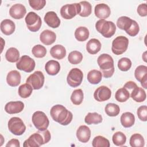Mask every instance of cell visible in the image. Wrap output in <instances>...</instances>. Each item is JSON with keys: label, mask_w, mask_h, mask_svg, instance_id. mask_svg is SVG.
I'll use <instances>...</instances> for the list:
<instances>
[{"label": "cell", "mask_w": 147, "mask_h": 147, "mask_svg": "<svg viewBox=\"0 0 147 147\" xmlns=\"http://www.w3.org/2000/svg\"><path fill=\"white\" fill-rule=\"evenodd\" d=\"M80 11V5L79 3L67 4L63 6L60 9L61 17L65 20H70L74 18Z\"/></svg>", "instance_id": "obj_9"}, {"label": "cell", "mask_w": 147, "mask_h": 147, "mask_svg": "<svg viewBox=\"0 0 147 147\" xmlns=\"http://www.w3.org/2000/svg\"><path fill=\"white\" fill-rule=\"evenodd\" d=\"M9 131L14 135L21 136L26 130V126L22 120L16 117L11 118L7 123Z\"/></svg>", "instance_id": "obj_7"}, {"label": "cell", "mask_w": 147, "mask_h": 147, "mask_svg": "<svg viewBox=\"0 0 147 147\" xmlns=\"http://www.w3.org/2000/svg\"><path fill=\"white\" fill-rule=\"evenodd\" d=\"M131 97L137 102H142L146 99V95L144 89L137 86L131 91Z\"/></svg>", "instance_id": "obj_27"}, {"label": "cell", "mask_w": 147, "mask_h": 147, "mask_svg": "<svg viewBox=\"0 0 147 147\" xmlns=\"http://www.w3.org/2000/svg\"><path fill=\"white\" fill-rule=\"evenodd\" d=\"M5 58L7 61L10 63L16 62L20 59V52L16 48L11 47L7 50L5 53Z\"/></svg>", "instance_id": "obj_31"}, {"label": "cell", "mask_w": 147, "mask_h": 147, "mask_svg": "<svg viewBox=\"0 0 147 147\" xmlns=\"http://www.w3.org/2000/svg\"><path fill=\"white\" fill-rule=\"evenodd\" d=\"M92 145L93 147H109L110 142L105 137L98 136L93 139Z\"/></svg>", "instance_id": "obj_39"}, {"label": "cell", "mask_w": 147, "mask_h": 147, "mask_svg": "<svg viewBox=\"0 0 147 147\" xmlns=\"http://www.w3.org/2000/svg\"><path fill=\"white\" fill-rule=\"evenodd\" d=\"M24 108V104L21 101H11L7 103L5 106V111L9 114H17Z\"/></svg>", "instance_id": "obj_17"}, {"label": "cell", "mask_w": 147, "mask_h": 147, "mask_svg": "<svg viewBox=\"0 0 147 147\" xmlns=\"http://www.w3.org/2000/svg\"><path fill=\"white\" fill-rule=\"evenodd\" d=\"M28 29L33 32L38 31L41 26L42 21L40 17L35 12H29L25 18Z\"/></svg>", "instance_id": "obj_8"}, {"label": "cell", "mask_w": 147, "mask_h": 147, "mask_svg": "<svg viewBox=\"0 0 147 147\" xmlns=\"http://www.w3.org/2000/svg\"><path fill=\"white\" fill-rule=\"evenodd\" d=\"M137 114L138 118L142 121L147 120V106L145 105L139 107L137 111Z\"/></svg>", "instance_id": "obj_45"}, {"label": "cell", "mask_w": 147, "mask_h": 147, "mask_svg": "<svg viewBox=\"0 0 147 147\" xmlns=\"http://www.w3.org/2000/svg\"><path fill=\"white\" fill-rule=\"evenodd\" d=\"M16 25L14 22L9 19H5L1 23V30L5 35H10L14 33Z\"/></svg>", "instance_id": "obj_22"}, {"label": "cell", "mask_w": 147, "mask_h": 147, "mask_svg": "<svg viewBox=\"0 0 147 147\" xmlns=\"http://www.w3.org/2000/svg\"><path fill=\"white\" fill-rule=\"evenodd\" d=\"M34 126L38 130H46L49 124V121L46 114L41 111H37L33 113L32 118Z\"/></svg>", "instance_id": "obj_5"}, {"label": "cell", "mask_w": 147, "mask_h": 147, "mask_svg": "<svg viewBox=\"0 0 147 147\" xmlns=\"http://www.w3.org/2000/svg\"><path fill=\"white\" fill-rule=\"evenodd\" d=\"M146 52H145L144 53V54H143V55H142V56H145L144 57H142V58H143V59H144V60L146 62V57H145V56H146V55H145V54H146Z\"/></svg>", "instance_id": "obj_50"}, {"label": "cell", "mask_w": 147, "mask_h": 147, "mask_svg": "<svg viewBox=\"0 0 147 147\" xmlns=\"http://www.w3.org/2000/svg\"><path fill=\"white\" fill-rule=\"evenodd\" d=\"M29 3L30 7L36 10H40L42 9L46 4V1L45 0H29Z\"/></svg>", "instance_id": "obj_44"}, {"label": "cell", "mask_w": 147, "mask_h": 147, "mask_svg": "<svg viewBox=\"0 0 147 147\" xmlns=\"http://www.w3.org/2000/svg\"><path fill=\"white\" fill-rule=\"evenodd\" d=\"M94 13L96 17L100 20H105L110 16L111 10L107 5L105 3H99L95 6Z\"/></svg>", "instance_id": "obj_16"}, {"label": "cell", "mask_w": 147, "mask_h": 147, "mask_svg": "<svg viewBox=\"0 0 147 147\" xmlns=\"http://www.w3.org/2000/svg\"><path fill=\"white\" fill-rule=\"evenodd\" d=\"M121 123L124 127H130L132 126L135 122V117L130 112H125L121 115Z\"/></svg>", "instance_id": "obj_26"}, {"label": "cell", "mask_w": 147, "mask_h": 147, "mask_svg": "<svg viewBox=\"0 0 147 147\" xmlns=\"http://www.w3.org/2000/svg\"><path fill=\"white\" fill-rule=\"evenodd\" d=\"M32 53L34 57L37 58H42L46 55L47 49L45 47L40 44H38L34 45L32 49Z\"/></svg>", "instance_id": "obj_42"}, {"label": "cell", "mask_w": 147, "mask_h": 147, "mask_svg": "<svg viewBox=\"0 0 147 147\" xmlns=\"http://www.w3.org/2000/svg\"><path fill=\"white\" fill-rule=\"evenodd\" d=\"M90 32L88 29L84 26H80L75 31V38L79 41H84L89 37Z\"/></svg>", "instance_id": "obj_29"}, {"label": "cell", "mask_w": 147, "mask_h": 147, "mask_svg": "<svg viewBox=\"0 0 147 147\" xmlns=\"http://www.w3.org/2000/svg\"><path fill=\"white\" fill-rule=\"evenodd\" d=\"M56 39V35L55 32L50 30H44L40 35V40L42 43L46 45L52 44Z\"/></svg>", "instance_id": "obj_20"}, {"label": "cell", "mask_w": 147, "mask_h": 147, "mask_svg": "<svg viewBox=\"0 0 147 147\" xmlns=\"http://www.w3.org/2000/svg\"><path fill=\"white\" fill-rule=\"evenodd\" d=\"M137 13L141 17L147 16V6L146 3H141L137 7Z\"/></svg>", "instance_id": "obj_47"}, {"label": "cell", "mask_w": 147, "mask_h": 147, "mask_svg": "<svg viewBox=\"0 0 147 147\" xmlns=\"http://www.w3.org/2000/svg\"><path fill=\"white\" fill-rule=\"evenodd\" d=\"M26 13L25 7L21 3L13 5L9 10L10 16L16 20L22 18Z\"/></svg>", "instance_id": "obj_15"}, {"label": "cell", "mask_w": 147, "mask_h": 147, "mask_svg": "<svg viewBox=\"0 0 147 147\" xmlns=\"http://www.w3.org/2000/svg\"><path fill=\"white\" fill-rule=\"evenodd\" d=\"M20 73L17 70H12L10 71L6 77V82L8 85L11 87H16L21 82Z\"/></svg>", "instance_id": "obj_21"}, {"label": "cell", "mask_w": 147, "mask_h": 147, "mask_svg": "<svg viewBox=\"0 0 147 147\" xmlns=\"http://www.w3.org/2000/svg\"><path fill=\"white\" fill-rule=\"evenodd\" d=\"M139 31H140V28L138 23L136 21L133 20L131 27L126 32V33L131 37H134V36H136L138 33Z\"/></svg>", "instance_id": "obj_46"}, {"label": "cell", "mask_w": 147, "mask_h": 147, "mask_svg": "<svg viewBox=\"0 0 147 147\" xmlns=\"http://www.w3.org/2000/svg\"><path fill=\"white\" fill-rule=\"evenodd\" d=\"M129 40L127 37L119 36L117 37L112 42L111 51L116 55H120L123 53L127 49Z\"/></svg>", "instance_id": "obj_6"}, {"label": "cell", "mask_w": 147, "mask_h": 147, "mask_svg": "<svg viewBox=\"0 0 147 147\" xmlns=\"http://www.w3.org/2000/svg\"><path fill=\"white\" fill-rule=\"evenodd\" d=\"M50 114L52 119L61 125H67L72 121V113L61 105L53 106L51 110Z\"/></svg>", "instance_id": "obj_1"}, {"label": "cell", "mask_w": 147, "mask_h": 147, "mask_svg": "<svg viewBox=\"0 0 147 147\" xmlns=\"http://www.w3.org/2000/svg\"><path fill=\"white\" fill-rule=\"evenodd\" d=\"M83 78V74L82 71L78 68H74L70 70L67 77V83L72 87H76L80 85Z\"/></svg>", "instance_id": "obj_11"}, {"label": "cell", "mask_w": 147, "mask_h": 147, "mask_svg": "<svg viewBox=\"0 0 147 147\" xmlns=\"http://www.w3.org/2000/svg\"><path fill=\"white\" fill-rule=\"evenodd\" d=\"M51 138V136L49 131L47 129L37 132L32 134L24 144V147H39L42 145L48 143Z\"/></svg>", "instance_id": "obj_2"}, {"label": "cell", "mask_w": 147, "mask_h": 147, "mask_svg": "<svg viewBox=\"0 0 147 147\" xmlns=\"http://www.w3.org/2000/svg\"><path fill=\"white\" fill-rule=\"evenodd\" d=\"M34 60L28 55L22 56L16 63L17 68L26 72H31L35 68Z\"/></svg>", "instance_id": "obj_12"}, {"label": "cell", "mask_w": 147, "mask_h": 147, "mask_svg": "<svg viewBox=\"0 0 147 147\" xmlns=\"http://www.w3.org/2000/svg\"><path fill=\"white\" fill-rule=\"evenodd\" d=\"M131 67V61L127 57H122L118 62V67L122 71H127Z\"/></svg>", "instance_id": "obj_43"}, {"label": "cell", "mask_w": 147, "mask_h": 147, "mask_svg": "<svg viewBox=\"0 0 147 147\" xmlns=\"http://www.w3.org/2000/svg\"><path fill=\"white\" fill-rule=\"evenodd\" d=\"M102 117L97 113H88L85 117L84 122L87 125L98 124L102 122Z\"/></svg>", "instance_id": "obj_32"}, {"label": "cell", "mask_w": 147, "mask_h": 147, "mask_svg": "<svg viewBox=\"0 0 147 147\" xmlns=\"http://www.w3.org/2000/svg\"><path fill=\"white\" fill-rule=\"evenodd\" d=\"M136 87H137V85L136 84V83L135 82H134L133 81H129V82H126L123 86V87L125 88L126 89H127L129 91V92L130 90L132 91Z\"/></svg>", "instance_id": "obj_49"}, {"label": "cell", "mask_w": 147, "mask_h": 147, "mask_svg": "<svg viewBox=\"0 0 147 147\" xmlns=\"http://www.w3.org/2000/svg\"><path fill=\"white\" fill-rule=\"evenodd\" d=\"M134 76L144 88H147V67L144 65L138 66L135 69Z\"/></svg>", "instance_id": "obj_14"}, {"label": "cell", "mask_w": 147, "mask_h": 147, "mask_svg": "<svg viewBox=\"0 0 147 147\" xmlns=\"http://www.w3.org/2000/svg\"><path fill=\"white\" fill-rule=\"evenodd\" d=\"M102 78V74L100 71L96 69H92L88 72L87 74V80L91 84H97L101 80Z\"/></svg>", "instance_id": "obj_30"}, {"label": "cell", "mask_w": 147, "mask_h": 147, "mask_svg": "<svg viewBox=\"0 0 147 147\" xmlns=\"http://www.w3.org/2000/svg\"><path fill=\"white\" fill-rule=\"evenodd\" d=\"M45 78L43 73L40 71H36L29 76L26 83L29 84L34 90H39L42 87Z\"/></svg>", "instance_id": "obj_10"}, {"label": "cell", "mask_w": 147, "mask_h": 147, "mask_svg": "<svg viewBox=\"0 0 147 147\" xmlns=\"http://www.w3.org/2000/svg\"><path fill=\"white\" fill-rule=\"evenodd\" d=\"M68 60L71 64H78L83 60V55L78 51H72L68 55Z\"/></svg>", "instance_id": "obj_40"}, {"label": "cell", "mask_w": 147, "mask_h": 147, "mask_svg": "<svg viewBox=\"0 0 147 147\" xmlns=\"http://www.w3.org/2000/svg\"><path fill=\"white\" fill-rule=\"evenodd\" d=\"M33 91L32 87L28 83L21 85L18 88V94L22 98H26L30 96Z\"/></svg>", "instance_id": "obj_37"}, {"label": "cell", "mask_w": 147, "mask_h": 147, "mask_svg": "<svg viewBox=\"0 0 147 147\" xmlns=\"http://www.w3.org/2000/svg\"><path fill=\"white\" fill-rule=\"evenodd\" d=\"M112 140L114 144L116 146H122L126 142V137L122 132L117 131L113 134Z\"/></svg>", "instance_id": "obj_41"}, {"label": "cell", "mask_w": 147, "mask_h": 147, "mask_svg": "<svg viewBox=\"0 0 147 147\" xmlns=\"http://www.w3.org/2000/svg\"><path fill=\"white\" fill-rule=\"evenodd\" d=\"M80 5V11L79 15L83 17L89 16L91 14L92 6L87 1H81L79 2Z\"/></svg>", "instance_id": "obj_36"}, {"label": "cell", "mask_w": 147, "mask_h": 147, "mask_svg": "<svg viewBox=\"0 0 147 147\" xmlns=\"http://www.w3.org/2000/svg\"><path fill=\"white\" fill-rule=\"evenodd\" d=\"M105 111L106 114L110 117H115L118 115L120 112V108L117 104L110 103L106 105Z\"/></svg>", "instance_id": "obj_35"}, {"label": "cell", "mask_w": 147, "mask_h": 147, "mask_svg": "<svg viewBox=\"0 0 147 147\" xmlns=\"http://www.w3.org/2000/svg\"><path fill=\"white\" fill-rule=\"evenodd\" d=\"M101 46V43L98 39L91 38L86 44V49L89 53L95 55L100 51Z\"/></svg>", "instance_id": "obj_25"}, {"label": "cell", "mask_w": 147, "mask_h": 147, "mask_svg": "<svg viewBox=\"0 0 147 147\" xmlns=\"http://www.w3.org/2000/svg\"><path fill=\"white\" fill-rule=\"evenodd\" d=\"M133 21V20L127 16H122L117 20V25L119 29L124 30L126 32L131 27Z\"/></svg>", "instance_id": "obj_28"}, {"label": "cell", "mask_w": 147, "mask_h": 147, "mask_svg": "<svg viewBox=\"0 0 147 147\" xmlns=\"http://www.w3.org/2000/svg\"><path fill=\"white\" fill-rule=\"evenodd\" d=\"M50 54L53 58L61 60L65 56L66 50L64 46L57 44L53 46L51 48Z\"/></svg>", "instance_id": "obj_24"}, {"label": "cell", "mask_w": 147, "mask_h": 147, "mask_svg": "<svg viewBox=\"0 0 147 147\" xmlns=\"http://www.w3.org/2000/svg\"><path fill=\"white\" fill-rule=\"evenodd\" d=\"M111 95V91L109 88L105 86L98 87L94 93V99L98 102H104L109 99Z\"/></svg>", "instance_id": "obj_13"}, {"label": "cell", "mask_w": 147, "mask_h": 147, "mask_svg": "<svg viewBox=\"0 0 147 147\" xmlns=\"http://www.w3.org/2000/svg\"><path fill=\"white\" fill-rule=\"evenodd\" d=\"M129 143L132 147H142L144 146L145 141L141 134L135 133L131 136Z\"/></svg>", "instance_id": "obj_33"}, {"label": "cell", "mask_w": 147, "mask_h": 147, "mask_svg": "<svg viewBox=\"0 0 147 147\" xmlns=\"http://www.w3.org/2000/svg\"><path fill=\"white\" fill-rule=\"evenodd\" d=\"M44 19L45 23L51 28H56L60 26V20L55 11H50L47 12Z\"/></svg>", "instance_id": "obj_18"}, {"label": "cell", "mask_w": 147, "mask_h": 147, "mask_svg": "<svg viewBox=\"0 0 147 147\" xmlns=\"http://www.w3.org/2000/svg\"><path fill=\"white\" fill-rule=\"evenodd\" d=\"M83 100V92L82 89H76L74 90L71 96V100L74 105H79Z\"/></svg>", "instance_id": "obj_38"}, {"label": "cell", "mask_w": 147, "mask_h": 147, "mask_svg": "<svg viewBox=\"0 0 147 147\" xmlns=\"http://www.w3.org/2000/svg\"><path fill=\"white\" fill-rule=\"evenodd\" d=\"M95 28L99 33L106 38L112 37L116 31V26L114 23L105 20H98L95 24Z\"/></svg>", "instance_id": "obj_4"}, {"label": "cell", "mask_w": 147, "mask_h": 147, "mask_svg": "<svg viewBox=\"0 0 147 147\" xmlns=\"http://www.w3.org/2000/svg\"><path fill=\"white\" fill-rule=\"evenodd\" d=\"M76 137L78 140L83 143L87 142L91 137V130L86 125H81L76 130Z\"/></svg>", "instance_id": "obj_19"}, {"label": "cell", "mask_w": 147, "mask_h": 147, "mask_svg": "<svg viewBox=\"0 0 147 147\" xmlns=\"http://www.w3.org/2000/svg\"><path fill=\"white\" fill-rule=\"evenodd\" d=\"M97 63L104 78H109L113 76L114 72V65L113 59L110 55L107 53L100 55L98 57Z\"/></svg>", "instance_id": "obj_3"}, {"label": "cell", "mask_w": 147, "mask_h": 147, "mask_svg": "<svg viewBox=\"0 0 147 147\" xmlns=\"http://www.w3.org/2000/svg\"><path fill=\"white\" fill-rule=\"evenodd\" d=\"M45 69L48 75L52 76L56 75L60 71V65L58 61L51 60L45 64Z\"/></svg>", "instance_id": "obj_23"}, {"label": "cell", "mask_w": 147, "mask_h": 147, "mask_svg": "<svg viewBox=\"0 0 147 147\" xmlns=\"http://www.w3.org/2000/svg\"><path fill=\"white\" fill-rule=\"evenodd\" d=\"M115 98L119 102H125L130 98V94L129 91L125 88H121L116 91Z\"/></svg>", "instance_id": "obj_34"}, {"label": "cell", "mask_w": 147, "mask_h": 147, "mask_svg": "<svg viewBox=\"0 0 147 147\" xmlns=\"http://www.w3.org/2000/svg\"><path fill=\"white\" fill-rule=\"evenodd\" d=\"M20 144L18 140L16 138H13L9 141V142L6 145V147H20Z\"/></svg>", "instance_id": "obj_48"}]
</instances>
